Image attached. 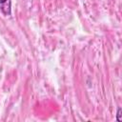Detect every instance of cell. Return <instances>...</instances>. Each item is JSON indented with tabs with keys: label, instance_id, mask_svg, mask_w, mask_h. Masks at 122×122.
Here are the masks:
<instances>
[{
	"label": "cell",
	"instance_id": "6da1fadb",
	"mask_svg": "<svg viewBox=\"0 0 122 122\" xmlns=\"http://www.w3.org/2000/svg\"><path fill=\"white\" fill-rule=\"evenodd\" d=\"M0 10L6 16L10 15V13H11V0H0Z\"/></svg>",
	"mask_w": 122,
	"mask_h": 122
},
{
	"label": "cell",
	"instance_id": "7a4b0ae2",
	"mask_svg": "<svg viewBox=\"0 0 122 122\" xmlns=\"http://www.w3.org/2000/svg\"><path fill=\"white\" fill-rule=\"evenodd\" d=\"M122 113V110H121V108H118L117 109V112H116V120L118 121V122H121L122 121V117H121V114Z\"/></svg>",
	"mask_w": 122,
	"mask_h": 122
}]
</instances>
